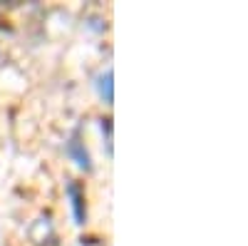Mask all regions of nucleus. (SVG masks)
Here are the masks:
<instances>
[{
	"mask_svg": "<svg viewBox=\"0 0 248 246\" xmlns=\"http://www.w3.org/2000/svg\"><path fill=\"white\" fill-rule=\"evenodd\" d=\"M67 194H70V199H72L75 221H77V224H85V194H82L79 184L70 181V184H67Z\"/></svg>",
	"mask_w": 248,
	"mask_h": 246,
	"instance_id": "f257e3e1",
	"label": "nucleus"
},
{
	"mask_svg": "<svg viewBox=\"0 0 248 246\" xmlns=\"http://www.w3.org/2000/svg\"><path fill=\"white\" fill-rule=\"evenodd\" d=\"M67 154L79 164L82 169H92V164H90V154H87V149H85V145L77 139V137H72L70 142H67Z\"/></svg>",
	"mask_w": 248,
	"mask_h": 246,
	"instance_id": "f03ea898",
	"label": "nucleus"
},
{
	"mask_svg": "<svg viewBox=\"0 0 248 246\" xmlns=\"http://www.w3.org/2000/svg\"><path fill=\"white\" fill-rule=\"evenodd\" d=\"M97 90H99L102 97H105L107 105H112V99H114V95H112V70L102 72V75L97 77Z\"/></svg>",
	"mask_w": 248,
	"mask_h": 246,
	"instance_id": "7ed1b4c3",
	"label": "nucleus"
}]
</instances>
